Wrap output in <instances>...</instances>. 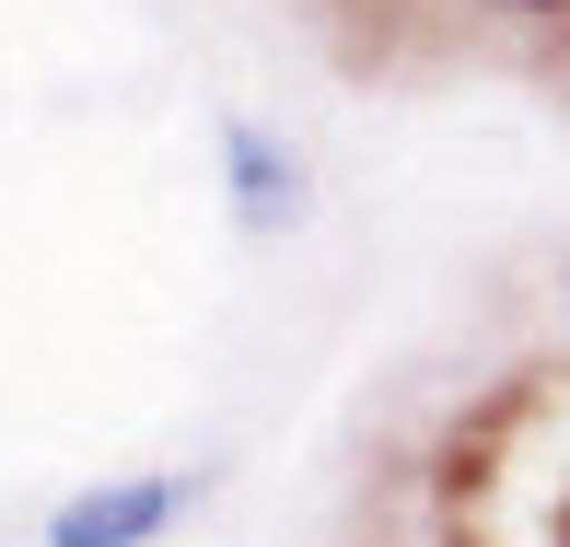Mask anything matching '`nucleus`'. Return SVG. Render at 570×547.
<instances>
[{
	"label": "nucleus",
	"mask_w": 570,
	"mask_h": 547,
	"mask_svg": "<svg viewBox=\"0 0 570 547\" xmlns=\"http://www.w3.org/2000/svg\"><path fill=\"white\" fill-rule=\"evenodd\" d=\"M210 164H222V211H233L245 245H292V233H315V152H303L279 117L233 106L210 128Z\"/></svg>",
	"instance_id": "f257e3e1"
},
{
	"label": "nucleus",
	"mask_w": 570,
	"mask_h": 547,
	"mask_svg": "<svg viewBox=\"0 0 570 547\" xmlns=\"http://www.w3.org/2000/svg\"><path fill=\"white\" fill-rule=\"evenodd\" d=\"M187 512H198V478L128 466V478H94V489H70V501H47L36 547H164Z\"/></svg>",
	"instance_id": "f03ea898"
},
{
	"label": "nucleus",
	"mask_w": 570,
	"mask_h": 547,
	"mask_svg": "<svg viewBox=\"0 0 570 547\" xmlns=\"http://www.w3.org/2000/svg\"><path fill=\"white\" fill-rule=\"evenodd\" d=\"M478 12H501V23H570V0H478Z\"/></svg>",
	"instance_id": "7ed1b4c3"
}]
</instances>
